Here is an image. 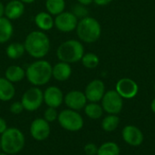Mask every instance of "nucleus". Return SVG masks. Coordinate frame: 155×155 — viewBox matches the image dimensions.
Masks as SVG:
<instances>
[{
  "instance_id": "1",
  "label": "nucleus",
  "mask_w": 155,
  "mask_h": 155,
  "mask_svg": "<svg viewBox=\"0 0 155 155\" xmlns=\"http://www.w3.org/2000/svg\"><path fill=\"white\" fill-rule=\"evenodd\" d=\"M24 46L25 53L35 59H43L49 53L51 41L45 32L35 30L30 32L25 38Z\"/></svg>"
},
{
  "instance_id": "2",
  "label": "nucleus",
  "mask_w": 155,
  "mask_h": 155,
  "mask_svg": "<svg viewBox=\"0 0 155 155\" xmlns=\"http://www.w3.org/2000/svg\"><path fill=\"white\" fill-rule=\"evenodd\" d=\"M53 65L45 59H36L25 69V78L33 85L40 87L47 84L52 76Z\"/></svg>"
},
{
  "instance_id": "3",
  "label": "nucleus",
  "mask_w": 155,
  "mask_h": 155,
  "mask_svg": "<svg viewBox=\"0 0 155 155\" xmlns=\"http://www.w3.org/2000/svg\"><path fill=\"white\" fill-rule=\"evenodd\" d=\"M1 151L9 155H15L23 151L25 145L24 133L16 127H8L1 135Z\"/></svg>"
},
{
  "instance_id": "4",
  "label": "nucleus",
  "mask_w": 155,
  "mask_h": 155,
  "mask_svg": "<svg viewBox=\"0 0 155 155\" xmlns=\"http://www.w3.org/2000/svg\"><path fill=\"white\" fill-rule=\"evenodd\" d=\"M75 31L81 42L93 44L100 38L102 26L97 19L88 15L78 21Z\"/></svg>"
},
{
  "instance_id": "5",
  "label": "nucleus",
  "mask_w": 155,
  "mask_h": 155,
  "mask_svg": "<svg viewBox=\"0 0 155 155\" xmlns=\"http://www.w3.org/2000/svg\"><path fill=\"white\" fill-rule=\"evenodd\" d=\"M84 54V45L81 41L75 39H69L61 43L56 49V56L58 60L70 64L81 61Z\"/></svg>"
},
{
  "instance_id": "6",
  "label": "nucleus",
  "mask_w": 155,
  "mask_h": 155,
  "mask_svg": "<svg viewBox=\"0 0 155 155\" xmlns=\"http://www.w3.org/2000/svg\"><path fill=\"white\" fill-rule=\"evenodd\" d=\"M58 124L60 126L68 132H78L83 129L84 121L81 114L71 109H64L58 114Z\"/></svg>"
},
{
  "instance_id": "7",
  "label": "nucleus",
  "mask_w": 155,
  "mask_h": 155,
  "mask_svg": "<svg viewBox=\"0 0 155 155\" xmlns=\"http://www.w3.org/2000/svg\"><path fill=\"white\" fill-rule=\"evenodd\" d=\"M21 103L25 111L35 112L44 104V92L40 87H30L23 94Z\"/></svg>"
},
{
  "instance_id": "8",
  "label": "nucleus",
  "mask_w": 155,
  "mask_h": 155,
  "mask_svg": "<svg viewBox=\"0 0 155 155\" xmlns=\"http://www.w3.org/2000/svg\"><path fill=\"white\" fill-rule=\"evenodd\" d=\"M101 105L107 114H119L124 107V99L115 90H109L102 98Z\"/></svg>"
},
{
  "instance_id": "9",
  "label": "nucleus",
  "mask_w": 155,
  "mask_h": 155,
  "mask_svg": "<svg viewBox=\"0 0 155 155\" xmlns=\"http://www.w3.org/2000/svg\"><path fill=\"white\" fill-rule=\"evenodd\" d=\"M78 21V18L73 12L64 11L55 15L54 27L62 33H70L76 29Z\"/></svg>"
},
{
  "instance_id": "10",
  "label": "nucleus",
  "mask_w": 155,
  "mask_h": 155,
  "mask_svg": "<svg viewBox=\"0 0 155 155\" xmlns=\"http://www.w3.org/2000/svg\"><path fill=\"white\" fill-rule=\"evenodd\" d=\"M29 132L34 140L36 142H44L51 134V126L50 124L44 118L38 117L32 121L29 127Z\"/></svg>"
},
{
  "instance_id": "11",
  "label": "nucleus",
  "mask_w": 155,
  "mask_h": 155,
  "mask_svg": "<svg viewBox=\"0 0 155 155\" xmlns=\"http://www.w3.org/2000/svg\"><path fill=\"white\" fill-rule=\"evenodd\" d=\"M115 91L122 96L123 99H133L137 95L139 86L134 80L124 77L116 83Z\"/></svg>"
},
{
  "instance_id": "12",
  "label": "nucleus",
  "mask_w": 155,
  "mask_h": 155,
  "mask_svg": "<svg viewBox=\"0 0 155 155\" xmlns=\"http://www.w3.org/2000/svg\"><path fill=\"white\" fill-rule=\"evenodd\" d=\"M84 93L88 102L99 103L105 94V84L100 79H94L86 85Z\"/></svg>"
},
{
  "instance_id": "13",
  "label": "nucleus",
  "mask_w": 155,
  "mask_h": 155,
  "mask_svg": "<svg viewBox=\"0 0 155 155\" xmlns=\"http://www.w3.org/2000/svg\"><path fill=\"white\" fill-rule=\"evenodd\" d=\"M87 99L84 92L79 90H72L69 91L64 98V103L68 109L74 111L84 110V106L87 104Z\"/></svg>"
},
{
  "instance_id": "14",
  "label": "nucleus",
  "mask_w": 155,
  "mask_h": 155,
  "mask_svg": "<svg viewBox=\"0 0 155 155\" xmlns=\"http://www.w3.org/2000/svg\"><path fill=\"white\" fill-rule=\"evenodd\" d=\"M64 98L63 91L55 85L48 86L44 91V103L47 107L59 108L64 104Z\"/></svg>"
},
{
  "instance_id": "15",
  "label": "nucleus",
  "mask_w": 155,
  "mask_h": 155,
  "mask_svg": "<svg viewBox=\"0 0 155 155\" xmlns=\"http://www.w3.org/2000/svg\"><path fill=\"white\" fill-rule=\"evenodd\" d=\"M123 140L130 146H140L143 143V134L141 129L135 125H126L122 130Z\"/></svg>"
},
{
  "instance_id": "16",
  "label": "nucleus",
  "mask_w": 155,
  "mask_h": 155,
  "mask_svg": "<svg viewBox=\"0 0 155 155\" xmlns=\"http://www.w3.org/2000/svg\"><path fill=\"white\" fill-rule=\"evenodd\" d=\"M73 73V69L70 64L59 61L52 68V76L54 80L58 82L67 81Z\"/></svg>"
},
{
  "instance_id": "17",
  "label": "nucleus",
  "mask_w": 155,
  "mask_h": 155,
  "mask_svg": "<svg viewBox=\"0 0 155 155\" xmlns=\"http://www.w3.org/2000/svg\"><path fill=\"white\" fill-rule=\"evenodd\" d=\"M25 13V4L20 0H10L5 5V16L9 20H16Z\"/></svg>"
},
{
  "instance_id": "18",
  "label": "nucleus",
  "mask_w": 155,
  "mask_h": 155,
  "mask_svg": "<svg viewBox=\"0 0 155 155\" xmlns=\"http://www.w3.org/2000/svg\"><path fill=\"white\" fill-rule=\"evenodd\" d=\"M35 24L39 30L47 32L54 26V18L48 12H39L35 16Z\"/></svg>"
},
{
  "instance_id": "19",
  "label": "nucleus",
  "mask_w": 155,
  "mask_h": 155,
  "mask_svg": "<svg viewBox=\"0 0 155 155\" xmlns=\"http://www.w3.org/2000/svg\"><path fill=\"white\" fill-rule=\"evenodd\" d=\"M15 95V87L13 83L5 77H0V101L9 102Z\"/></svg>"
},
{
  "instance_id": "20",
  "label": "nucleus",
  "mask_w": 155,
  "mask_h": 155,
  "mask_svg": "<svg viewBox=\"0 0 155 155\" xmlns=\"http://www.w3.org/2000/svg\"><path fill=\"white\" fill-rule=\"evenodd\" d=\"M5 78L13 84L19 83L25 78V70L19 65H10L5 71Z\"/></svg>"
},
{
  "instance_id": "21",
  "label": "nucleus",
  "mask_w": 155,
  "mask_h": 155,
  "mask_svg": "<svg viewBox=\"0 0 155 155\" xmlns=\"http://www.w3.org/2000/svg\"><path fill=\"white\" fill-rule=\"evenodd\" d=\"M14 34V25L5 16L0 17V44L7 43Z\"/></svg>"
},
{
  "instance_id": "22",
  "label": "nucleus",
  "mask_w": 155,
  "mask_h": 155,
  "mask_svg": "<svg viewBox=\"0 0 155 155\" xmlns=\"http://www.w3.org/2000/svg\"><path fill=\"white\" fill-rule=\"evenodd\" d=\"M25 53V49L23 43L20 42H14L7 45L5 48V54L8 58L12 60H17L21 58Z\"/></svg>"
},
{
  "instance_id": "23",
  "label": "nucleus",
  "mask_w": 155,
  "mask_h": 155,
  "mask_svg": "<svg viewBox=\"0 0 155 155\" xmlns=\"http://www.w3.org/2000/svg\"><path fill=\"white\" fill-rule=\"evenodd\" d=\"M84 112L85 115L91 120H98L102 118L104 114V109L99 103H87L84 108Z\"/></svg>"
},
{
  "instance_id": "24",
  "label": "nucleus",
  "mask_w": 155,
  "mask_h": 155,
  "mask_svg": "<svg viewBox=\"0 0 155 155\" xmlns=\"http://www.w3.org/2000/svg\"><path fill=\"white\" fill-rule=\"evenodd\" d=\"M120 124V118L118 114H107L103 118L101 127L104 132L111 133L115 131Z\"/></svg>"
},
{
  "instance_id": "25",
  "label": "nucleus",
  "mask_w": 155,
  "mask_h": 155,
  "mask_svg": "<svg viewBox=\"0 0 155 155\" xmlns=\"http://www.w3.org/2000/svg\"><path fill=\"white\" fill-rule=\"evenodd\" d=\"M45 8L52 15H57L65 9V0H45Z\"/></svg>"
},
{
  "instance_id": "26",
  "label": "nucleus",
  "mask_w": 155,
  "mask_h": 155,
  "mask_svg": "<svg viewBox=\"0 0 155 155\" xmlns=\"http://www.w3.org/2000/svg\"><path fill=\"white\" fill-rule=\"evenodd\" d=\"M121 149L114 142H105L98 147L96 155H120Z\"/></svg>"
},
{
  "instance_id": "27",
  "label": "nucleus",
  "mask_w": 155,
  "mask_h": 155,
  "mask_svg": "<svg viewBox=\"0 0 155 155\" xmlns=\"http://www.w3.org/2000/svg\"><path fill=\"white\" fill-rule=\"evenodd\" d=\"M82 64L87 69H94L100 63L99 56L94 53H84L81 59Z\"/></svg>"
},
{
  "instance_id": "28",
  "label": "nucleus",
  "mask_w": 155,
  "mask_h": 155,
  "mask_svg": "<svg viewBox=\"0 0 155 155\" xmlns=\"http://www.w3.org/2000/svg\"><path fill=\"white\" fill-rule=\"evenodd\" d=\"M58 114L59 113L57 112L56 108H53V107H47L45 109V111L44 112V116L43 118L48 122L49 124L54 123L55 121H57L58 119Z\"/></svg>"
},
{
  "instance_id": "29",
  "label": "nucleus",
  "mask_w": 155,
  "mask_h": 155,
  "mask_svg": "<svg viewBox=\"0 0 155 155\" xmlns=\"http://www.w3.org/2000/svg\"><path fill=\"white\" fill-rule=\"evenodd\" d=\"M73 13L76 15L77 18H84L85 16H88V10L86 9V7L83 5H75L74 6L73 9Z\"/></svg>"
},
{
  "instance_id": "30",
  "label": "nucleus",
  "mask_w": 155,
  "mask_h": 155,
  "mask_svg": "<svg viewBox=\"0 0 155 155\" xmlns=\"http://www.w3.org/2000/svg\"><path fill=\"white\" fill-rule=\"evenodd\" d=\"M9 111H10V113L12 114L18 115V114H22L23 111H25V109H24V106H23L21 101H15V102H13L10 104Z\"/></svg>"
},
{
  "instance_id": "31",
  "label": "nucleus",
  "mask_w": 155,
  "mask_h": 155,
  "mask_svg": "<svg viewBox=\"0 0 155 155\" xmlns=\"http://www.w3.org/2000/svg\"><path fill=\"white\" fill-rule=\"evenodd\" d=\"M97 151H98V147L96 146V144L93 143H86L84 147V152L86 155H96Z\"/></svg>"
},
{
  "instance_id": "32",
  "label": "nucleus",
  "mask_w": 155,
  "mask_h": 155,
  "mask_svg": "<svg viewBox=\"0 0 155 155\" xmlns=\"http://www.w3.org/2000/svg\"><path fill=\"white\" fill-rule=\"evenodd\" d=\"M8 128L7 126V123L6 121L3 118V117H0V135Z\"/></svg>"
},
{
  "instance_id": "33",
  "label": "nucleus",
  "mask_w": 155,
  "mask_h": 155,
  "mask_svg": "<svg viewBox=\"0 0 155 155\" xmlns=\"http://www.w3.org/2000/svg\"><path fill=\"white\" fill-rule=\"evenodd\" d=\"M113 0H94V3L97 5L100 6H104V5H109Z\"/></svg>"
},
{
  "instance_id": "34",
  "label": "nucleus",
  "mask_w": 155,
  "mask_h": 155,
  "mask_svg": "<svg viewBox=\"0 0 155 155\" xmlns=\"http://www.w3.org/2000/svg\"><path fill=\"white\" fill-rule=\"evenodd\" d=\"M78 4L83 5L84 6H87L89 5H91L92 3H94V0H77Z\"/></svg>"
},
{
  "instance_id": "35",
  "label": "nucleus",
  "mask_w": 155,
  "mask_h": 155,
  "mask_svg": "<svg viewBox=\"0 0 155 155\" xmlns=\"http://www.w3.org/2000/svg\"><path fill=\"white\" fill-rule=\"evenodd\" d=\"M5 16V5L2 2H0V17Z\"/></svg>"
},
{
  "instance_id": "36",
  "label": "nucleus",
  "mask_w": 155,
  "mask_h": 155,
  "mask_svg": "<svg viewBox=\"0 0 155 155\" xmlns=\"http://www.w3.org/2000/svg\"><path fill=\"white\" fill-rule=\"evenodd\" d=\"M151 110L153 114H155V98H153V100L151 103Z\"/></svg>"
},
{
  "instance_id": "37",
  "label": "nucleus",
  "mask_w": 155,
  "mask_h": 155,
  "mask_svg": "<svg viewBox=\"0 0 155 155\" xmlns=\"http://www.w3.org/2000/svg\"><path fill=\"white\" fill-rule=\"evenodd\" d=\"M21 2H23L24 4H32L34 2H35V0H20Z\"/></svg>"
},
{
  "instance_id": "38",
  "label": "nucleus",
  "mask_w": 155,
  "mask_h": 155,
  "mask_svg": "<svg viewBox=\"0 0 155 155\" xmlns=\"http://www.w3.org/2000/svg\"><path fill=\"white\" fill-rule=\"evenodd\" d=\"M0 155H9V154H7V153H4V152H0Z\"/></svg>"
},
{
  "instance_id": "39",
  "label": "nucleus",
  "mask_w": 155,
  "mask_h": 155,
  "mask_svg": "<svg viewBox=\"0 0 155 155\" xmlns=\"http://www.w3.org/2000/svg\"><path fill=\"white\" fill-rule=\"evenodd\" d=\"M0 152H1V142H0Z\"/></svg>"
},
{
  "instance_id": "40",
  "label": "nucleus",
  "mask_w": 155,
  "mask_h": 155,
  "mask_svg": "<svg viewBox=\"0 0 155 155\" xmlns=\"http://www.w3.org/2000/svg\"><path fill=\"white\" fill-rule=\"evenodd\" d=\"M154 91H155V84H154Z\"/></svg>"
}]
</instances>
